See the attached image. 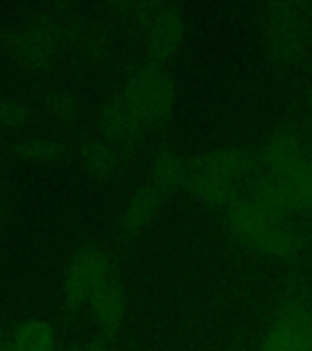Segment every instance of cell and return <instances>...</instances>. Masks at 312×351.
Returning a JSON list of instances; mask_svg holds the SVG:
<instances>
[{"label": "cell", "mask_w": 312, "mask_h": 351, "mask_svg": "<svg viewBox=\"0 0 312 351\" xmlns=\"http://www.w3.org/2000/svg\"><path fill=\"white\" fill-rule=\"evenodd\" d=\"M81 161L86 169H90L95 174H104V172H108L112 169L115 159L112 148L106 147L104 143L92 141L82 147Z\"/></svg>", "instance_id": "4fadbf2b"}, {"label": "cell", "mask_w": 312, "mask_h": 351, "mask_svg": "<svg viewBox=\"0 0 312 351\" xmlns=\"http://www.w3.org/2000/svg\"><path fill=\"white\" fill-rule=\"evenodd\" d=\"M88 306L92 309V315L99 328L106 337H112L119 331L122 318H125V293L115 278L108 280L95 295L90 298Z\"/></svg>", "instance_id": "52a82bcc"}, {"label": "cell", "mask_w": 312, "mask_h": 351, "mask_svg": "<svg viewBox=\"0 0 312 351\" xmlns=\"http://www.w3.org/2000/svg\"><path fill=\"white\" fill-rule=\"evenodd\" d=\"M257 351H312V313L298 304L285 307Z\"/></svg>", "instance_id": "8992f818"}, {"label": "cell", "mask_w": 312, "mask_h": 351, "mask_svg": "<svg viewBox=\"0 0 312 351\" xmlns=\"http://www.w3.org/2000/svg\"><path fill=\"white\" fill-rule=\"evenodd\" d=\"M157 208V194L150 189H142L131 197L125 213V225L131 230H139L150 223Z\"/></svg>", "instance_id": "30bf717a"}, {"label": "cell", "mask_w": 312, "mask_h": 351, "mask_svg": "<svg viewBox=\"0 0 312 351\" xmlns=\"http://www.w3.org/2000/svg\"><path fill=\"white\" fill-rule=\"evenodd\" d=\"M29 121V108L24 104L15 101V99H8L0 103V125L5 128H21Z\"/></svg>", "instance_id": "5bb4252c"}, {"label": "cell", "mask_w": 312, "mask_h": 351, "mask_svg": "<svg viewBox=\"0 0 312 351\" xmlns=\"http://www.w3.org/2000/svg\"><path fill=\"white\" fill-rule=\"evenodd\" d=\"M15 351H57L53 328L40 318H27L8 337Z\"/></svg>", "instance_id": "ba28073f"}, {"label": "cell", "mask_w": 312, "mask_h": 351, "mask_svg": "<svg viewBox=\"0 0 312 351\" xmlns=\"http://www.w3.org/2000/svg\"><path fill=\"white\" fill-rule=\"evenodd\" d=\"M170 77L157 66H144L131 77L125 92L106 114V128L114 136H133L142 126L161 121L174 104Z\"/></svg>", "instance_id": "7a4b0ae2"}, {"label": "cell", "mask_w": 312, "mask_h": 351, "mask_svg": "<svg viewBox=\"0 0 312 351\" xmlns=\"http://www.w3.org/2000/svg\"><path fill=\"white\" fill-rule=\"evenodd\" d=\"M0 218H2V205H0Z\"/></svg>", "instance_id": "e0dca14e"}, {"label": "cell", "mask_w": 312, "mask_h": 351, "mask_svg": "<svg viewBox=\"0 0 312 351\" xmlns=\"http://www.w3.org/2000/svg\"><path fill=\"white\" fill-rule=\"evenodd\" d=\"M183 37V21L177 13L164 10L153 16L148 32V43L153 55L157 57H168Z\"/></svg>", "instance_id": "9c48e42d"}, {"label": "cell", "mask_w": 312, "mask_h": 351, "mask_svg": "<svg viewBox=\"0 0 312 351\" xmlns=\"http://www.w3.org/2000/svg\"><path fill=\"white\" fill-rule=\"evenodd\" d=\"M64 351H108L106 350V346L101 340H95V342H90V344H84L81 348H70V350Z\"/></svg>", "instance_id": "9a60e30c"}, {"label": "cell", "mask_w": 312, "mask_h": 351, "mask_svg": "<svg viewBox=\"0 0 312 351\" xmlns=\"http://www.w3.org/2000/svg\"><path fill=\"white\" fill-rule=\"evenodd\" d=\"M188 178L185 163L174 152H163L153 167V180L161 186H174Z\"/></svg>", "instance_id": "7c38bea8"}, {"label": "cell", "mask_w": 312, "mask_h": 351, "mask_svg": "<svg viewBox=\"0 0 312 351\" xmlns=\"http://www.w3.org/2000/svg\"><path fill=\"white\" fill-rule=\"evenodd\" d=\"M16 154L29 163H49L59 158L60 147L48 137H27L16 145Z\"/></svg>", "instance_id": "8fae6325"}, {"label": "cell", "mask_w": 312, "mask_h": 351, "mask_svg": "<svg viewBox=\"0 0 312 351\" xmlns=\"http://www.w3.org/2000/svg\"><path fill=\"white\" fill-rule=\"evenodd\" d=\"M112 263L101 249H82L71 258L64 274V296L70 306L88 304L95 293L112 280Z\"/></svg>", "instance_id": "5b68a950"}, {"label": "cell", "mask_w": 312, "mask_h": 351, "mask_svg": "<svg viewBox=\"0 0 312 351\" xmlns=\"http://www.w3.org/2000/svg\"><path fill=\"white\" fill-rule=\"evenodd\" d=\"M0 351H15L8 339H0Z\"/></svg>", "instance_id": "2e32d148"}, {"label": "cell", "mask_w": 312, "mask_h": 351, "mask_svg": "<svg viewBox=\"0 0 312 351\" xmlns=\"http://www.w3.org/2000/svg\"><path fill=\"white\" fill-rule=\"evenodd\" d=\"M230 229L243 243L276 256H289L300 249L298 232L287 219V214L261 197H246L230 208Z\"/></svg>", "instance_id": "3957f363"}, {"label": "cell", "mask_w": 312, "mask_h": 351, "mask_svg": "<svg viewBox=\"0 0 312 351\" xmlns=\"http://www.w3.org/2000/svg\"><path fill=\"white\" fill-rule=\"evenodd\" d=\"M265 174L257 197L281 213L312 208V154L290 134H281L268 143L263 154Z\"/></svg>", "instance_id": "6da1fadb"}, {"label": "cell", "mask_w": 312, "mask_h": 351, "mask_svg": "<svg viewBox=\"0 0 312 351\" xmlns=\"http://www.w3.org/2000/svg\"><path fill=\"white\" fill-rule=\"evenodd\" d=\"M248 170V159L237 150H218L199 161L188 176L190 189L213 205H229Z\"/></svg>", "instance_id": "277c9868"}]
</instances>
